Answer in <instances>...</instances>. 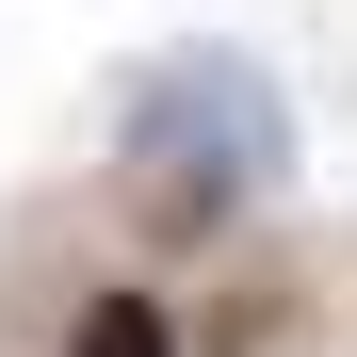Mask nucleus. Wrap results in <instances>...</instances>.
<instances>
[{
	"mask_svg": "<svg viewBox=\"0 0 357 357\" xmlns=\"http://www.w3.org/2000/svg\"><path fill=\"white\" fill-rule=\"evenodd\" d=\"M114 146H130V178L178 227H244L292 178V114H276V82L244 66V49H162V66L130 82V114H114Z\"/></svg>",
	"mask_w": 357,
	"mask_h": 357,
	"instance_id": "1",
	"label": "nucleus"
},
{
	"mask_svg": "<svg viewBox=\"0 0 357 357\" xmlns=\"http://www.w3.org/2000/svg\"><path fill=\"white\" fill-rule=\"evenodd\" d=\"M66 357H178V325H162V292H82Z\"/></svg>",
	"mask_w": 357,
	"mask_h": 357,
	"instance_id": "2",
	"label": "nucleus"
}]
</instances>
